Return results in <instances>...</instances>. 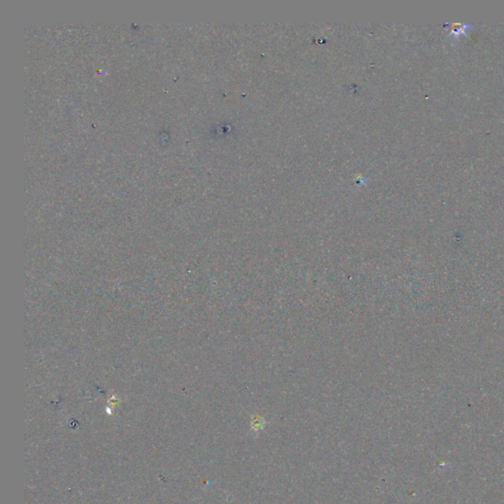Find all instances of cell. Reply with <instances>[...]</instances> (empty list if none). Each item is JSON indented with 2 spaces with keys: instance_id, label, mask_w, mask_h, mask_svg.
<instances>
[{
  "instance_id": "cell-1",
  "label": "cell",
  "mask_w": 504,
  "mask_h": 504,
  "mask_svg": "<svg viewBox=\"0 0 504 504\" xmlns=\"http://www.w3.org/2000/svg\"><path fill=\"white\" fill-rule=\"evenodd\" d=\"M265 423H266V422L263 418L255 416L251 421V428L254 429L255 431H258L259 429H261L265 426Z\"/></svg>"
}]
</instances>
